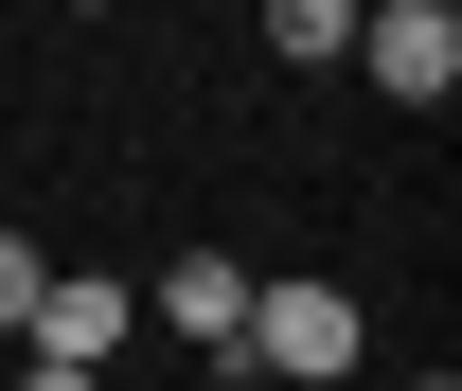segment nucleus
Masks as SVG:
<instances>
[{"mask_svg":"<svg viewBox=\"0 0 462 391\" xmlns=\"http://www.w3.org/2000/svg\"><path fill=\"white\" fill-rule=\"evenodd\" d=\"M356 338H374V321H356V284H249L231 356H249V374H302V391H320V374H356Z\"/></svg>","mask_w":462,"mask_h":391,"instance_id":"f257e3e1","label":"nucleus"},{"mask_svg":"<svg viewBox=\"0 0 462 391\" xmlns=\"http://www.w3.org/2000/svg\"><path fill=\"white\" fill-rule=\"evenodd\" d=\"M356 71L392 107H445L462 89V0H356Z\"/></svg>","mask_w":462,"mask_h":391,"instance_id":"f03ea898","label":"nucleus"},{"mask_svg":"<svg viewBox=\"0 0 462 391\" xmlns=\"http://www.w3.org/2000/svg\"><path fill=\"white\" fill-rule=\"evenodd\" d=\"M125 321H143V284H107V267H54L18 338H36V356H89V374H107V356H125Z\"/></svg>","mask_w":462,"mask_h":391,"instance_id":"7ed1b4c3","label":"nucleus"},{"mask_svg":"<svg viewBox=\"0 0 462 391\" xmlns=\"http://www.w3.org/2000/svg\"><path fill=\"white\" fill-rule=\"evenodd\" d=\"M161 321L196 338V356H231V321H249V267H231V249H178V267H161Z\"/></svg>","mask_w":462,"mask_h":391,"instance_id":"20e7f679","label":"nucleus"},{"mask_svg":"<svg viewBox=\"0 0 462 391\" xmlns=\"http://www.w3.org/2000/svg\"><path fill=\"white\" fill-rule=\"evenodd\" d=\"M267 54H285V71H320V54H356V0H267Z\"/></svg>","mask_w":462,"mask_h":391,"instance_id":"39448f33","label":"nucleus"},{"mask_svg":"<svg viewBox=\"0 0 462 391\" xmlns=\"http://www.w3.org/2000/svg\"><path fill=\"white\" fill-rule=\"evenodd\" d=\"M36 284H54V249H36V231H0V338L36 321Z\"/></svg>","mask_w":462,"mask_h":391,"instance_id":"423d86ee","label":"nucleus"},{"mask_svg":"<svg viewBox=\"0 0 462 391\" xmlns=\"http://www.w3.org/2000/svg\"><path fill=\"white\" fill-rule=\"evenodd\" d=\"M18 391H107V374H89V356H18Z\"/></svg>","mask_w":462,"mask_h":391,"instance_id":"0eeeda50","label":"nucleus"},{"mask_svg":"<svg viewBox=\"0 0 462 391\" xmlns=\"http://www.w3.org/2000/svg\"><path fill=\"white\" fill-rule=\"evenodd\" d=\"M409 391H462V374H409Z\"/></svg>","mask_w":462,"mask_h":391,"instance_id":"6e6552de","label":"nucleus"},{"mask_svg":"<svg viewBox=\"0 0 462 391\" xmlns=\"http://www.w3.org/2000/svg\"><path fill=\"white\" fill-rule=\"evenodd\" d=\"M71 18H107V0H71Z\"/></svg>","mask_w":462,"mask_h":391,"instance_id":"1a4fd4ad","label":"nucleus"}]
</instances>
